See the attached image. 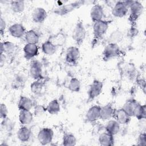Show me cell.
<instances>
[{"label":"cell","instance_id":"obj_1","mask_svg":"<svg viewBox=\"0 0 146 146\" xmlns=\"http://www.w3.org/2000/svg\"><path fill=\"white\" fill-rule=\"evenodd\" d=\"M144 10L143 5L137 1H131L129 5V15L128 20L132 26L136 25V21L141 15Z\"/></svg>","mask_w":146,"mask_h":146},{"label":"cell","instance_id":"obj_2","mask_svg":"<svg viewBox=\"0 0 146 146\" xmlns=\"http://www.w3.org/2000/svg\"><path fill=\"white\" fill-rule=\"evenodd\" d=\"M110 23V21L101 20L94 23L93 25V41L92 44L94 45V43L98 42L100 39L103 38V36L106 33L109 24Z\"/></svg>","mask_w":146,"mask_h":146},{"label":"cell","instance_id":"obj_3","mask_svg":"<svg viewBox=\"0 0 146 146\" xmlns=\"http://www.w3.org/2000/svg\"><path fill=\"white\" fill-rule=\"evenodd\" d=\"M86 36V30L82 21H78L72 33V38L76 46H80Z\"/></svg>","mask_w":146,"mask_h":146},{"label":"cell","instance_id":"obj_4","mask_svg":"<svg viewBox=\"0 0 146 146\" xmlns=\"http://www.w3.org/2000/svg\"><path fill=\"white\" fill-rule=\"evenodd\" d=\"M84 1H76L69 3L60 5L54 10V13L58 15L63 16L67 15L76 9L80 7L85 3Z\"/></svg>","mask_w":146,"mask_h":146},{"label":"cell","instance_id":"obj_5","mask_svg":"<svg viewBox=\"0 0 146 146\" xmlns=\"http://www.w3.org/2000/svg\"><path fill=\"white\" fill-rule=\"evenodd\" d=\"M121 50L116 43H109L104 47L103 51V58L104 60H108L119 56Z\"/></svg>","mask_w":146,"mask_h":146},{"label":"cell","instance_id":"obj_6","mask_svg":"<svg viewBox=\"0 0 146 146\" xmlns=\"http://www.w3.org/2000/svg\"><path fill=\"white\" fill-rule=\"evenodd\" d=\"M130 1H131L117 2L112 7V15L117 18H122L125 16L129 11Z\"/></svg>","mask_w":146,"mask_h":146},{"label":"cell","instance_id":"obj_7","mask_svg":"<svg viewBox=\"0 0 146 146\" xmlns=\"http://www.w3.org/2000/svg\"><path fill=\"white\" fill-rule=\"evenodd\" d=\"M103 88V83L99 80H94L88 90V100L92 101L98 97L101 93Z\"/></svg>","mask_w":146,"mask_h":146},{"label":"cell","instance_id":"obj_8","mask_svg":"<svg viewBox=\"0 0 146 146\" xmlns=\"http://www.w3.org/2000/svg\"><path fill=\"white\" fill-rule=\"evenodd\" d=\"M54 137V131L50 128H43L38 132L37 138L39 143L43 145L50 144Z\"/></svg>","mask_w":146,"mask_h":146},{"label":"cell","instance_id":"obj_9","mask_svg":"<svg viewBox=\"0 0 146 146\" xmlns=\"http://www.w3.org/2000/svg\"><path fill=\"white\" fill-rule=\"evenodd\" d=\"M80 56V53L79 48L76 46H70L66 50L65 59L68 64L74 66L77 63Z\"/></svg>","mask_w":146,"mask_h":146},{"label":"cell","instance_id":"obj_10","mask_svg":"<svg viewBox=\"0 0 146 146\" xmlns=\"http://www.w3.org/2000/svg\"><path fill=\"white\" fill-rule=\"evenodd\" d=\"M29 74L30 76L36 80H42L43 79L42 67L40 63L38 60H33L30 66Z\"/></svg>","mask_w":146,"mask_h":146},{"label":"cell","instance_id":"obj_11","mask_svg":"<svg viewBox=\"0 0 146 146\" xmlns=\"http://www.w3.org/2000/svg\"><path fill=\"white\" fill-rule=\"evenodd\" d=\"M8 31L10 35L15 38H21L25 36L26 32L24 26L19 23H15L10 26Z\"/></svg>","mask_w":146,"mask_h":146},{"label":"cell","instance_id":"obj_12","mask_svg":"<svg viewBox=\"0 0 146 146\" xmlns=\"http://www.w3.org/2000/svg\"><path fill=\"white\" fill-rule=\"evenodd\" d=\"M104 14L103 7L99 4L94 5L91 9L90 18L94 23L103 20Z\"/></svg>","mask_w":146,"mask_h":146},{"label":"cell","instance_id":"obj_13","mask_svg":"<svg viewBox=\"0 0 146 146\" xmlns=\"http://www.w3.org/2000/svg\"><path fill=\"white\" fill-rule=\"evenodd\" d=\"M113 117L120 124H127L131 120V116L122 108L115 109L114 114Z\"/></svg>","mask_w":146,"mask_h":146},{"label":"cell","instance_id":"obj_14","mask_svg":"<svg viewBox=\"0 0 146 146\" xmlns=\"http://www.w3.org/2000/svg\"><path fill=\"white\" fill-rule=\"evenodd\" d=\"M115 109L113 108L111 103H108L103 106L100 107V119L103 120H109L113 117Z\"/></svg>","mask_w":146,"mask_h":146},{"label":"cell","instance_id":"obj_15","mask_svg":"<svg viewBox=\"0 0 146 146\" xmlns=\"http://www.w3.org/2000/svg\"><path fill=\"white\" fill-rule=\"evenodd\" d=\"M47 17V13L46 10L40 7L35 8L32 13L33 21L37 23H43Z\"/></svg>","mask_w":146,"mask_h":146},{"label":"cell","instance_id":"obj_16","mask_svg":"<svg viewBox=\"0 0 146 146\" xmlns=\"http://www.w3.org/2000/svg\"><path fill=\"white\" fill-rule=\"evenodd\" d=\"M25 57L27 59H30L37 56L39 53V48L36 44L26 43L23 48Z\"/></svg>","mask_w":146,"mask_h":146},{"label":"cell","instance_id":"obj_17","mask_svg":"<svg viewBox=\"0 0 146 146\" xmlns=\"http://www.w3.org/2000/svg\"><path fill=\"white\" fill-rule=\"evenodd\" d=\"M31 135L32 132L31 129L26 125L22 126L17 132L18 139L23 143L29 141L31 137Z\"/></svg>","mask_w":146,"mask_h":146},{"label":"cell","instance_id":"obj_18","mask_svg":"<svg viewBox=\"0 0 146 146\" xmlns=\"http://www.w3.org/2000/svg\"><path fill=\"white\" fill-rule=\"evenodd\" d=\"M100 107L97 105L91 107L86 115V119L89 122H94L100 118Z\"/></svg>","mask_w":146,"mask_h":146},{"label":"cell","instance_id":"obj_19","mask_svg":"<svg viewBox=\"0 0 146 146\" xmlns=\"http://www.w3.org/2000/svg\"><path fill=\"white\" fill-rule=\"evenodd\" d=\"M57 47L58 46L50 39L44 41L41 46L42 52L48 55H52L55 54L57 50Z\"/></svg>","mask_w":146,"mask_h":146},{"label":"cell","instance_id":"obj_20","mask_svg":"<svg viewBox=\"0 0 146 146\" xmlns=\"http://www.w3.org/2000/svg\"><path fill=\"white\" fill-rule=\"evenodd\" d=\"M17 48L16 45L10 41L2 42L1 43V54L10 55L14 54Z\"/></svg>","mask_w":146,"mask_h":146},{"label":"cell","instance_id":"obj_21","mask_svg":"<svg viewBox=\"0 0 146 146\" xmlns=\"http://www.w3.org/2000/svg\"><path fill=\"white\" fill-rule=\"evenodd\" d=\"M139 102L133 99H131L127 100L123 104L122 108L131 116H134L135 110L139 104Z\"/></svg>","mask_w":146,"mask_h":146},{"label":"cell","instance_id":"obj_22","mask_svg":"<svg viewBox=\"0 0 146 146\" xmlns=\"http://www.w3.org/2000/svg\"><path fill=\"white\" fill-rule=\"evenodd\" d=\"M98 141L101 145L112 146L114 144V137L113 135L106 131L99 135Z\"/></svg>","mask_w":146,"mask_h":146},{"label":"cell","instance_id":"obj_23","mask_svg":"<svg viewBox=\"0 0 146 146\" xmlns=\"http://www.w3.org/2000/svg\"><path fill=\"white\" fill-rule=\"evenodd\" d=\"M33 102L32 99L25 96H21L19 98L18 103V108L19 110H29L33 107Z\"/></svg>","mask_w":146,"mask_h":146},{"label":"cell","instance_id":"obj_24","mask_svg":"<svg viewBox=\"0 0 146 146\" xmlns=\"http://www.w3.org/2000/svg\"><path fill=\"white\" fill-rule=\"evenodd\" d=\"M33 119V115L29 110H20L19 113V120L23 125L30 124Z\"/></svg>","mask_w":146,"mask_h":146},{"label":"cell","instance_id":"obj_25","mask_svg":"<svg viewBox=\"0 0 146 146\" xmlns=\"http://www.w3.org/2000/svg\"><path fill=\"white\" fill-rule=\"evenodd\" d=\"M120 128V124L115 119L108 120L105 127L106 131L113 136H115L119 132Z\"/></svg>","mask_w":146,"mask_h":146},{"label":"cell","instance_id":"obj_26","mask_svg":"<svg viewBox=\"0 0 146 146\" xmlns=\"http://www.w3.org/2000/svg\"><path fill=\"white\" fill-rule=\"evenodd\" d=\"M25 39L27 43L36 44L39 40V35L35 30H29L26 32Z\"/></svg>","mask_w":146,"mask_h":146},{"label":"cell","instance_id":"obj_27","mask_svg":"<svg viewBox=\"0 0 146 146\" xmlns=\"http://www.w3.org/2000/svg\"><path fill=\"white\" fill-rule=\"evenodd\" d=\"M44 83L42 80H36L30 85V90L31 92L35 95H40L43 91Z\"/></svg>","mask_w":146,"mask_h":146},{"label":"cell","instance_id":"obj_28","mask_svg":"<svg viewBox=\"0 0 146 146\" xmlns=\"http://www.w3.org/2000/svg\"><path fill=\"white\" fill-rule=\"evenodd\" d=\"M60 110V104L58 100L56 99L52 100L47 104L46 107V111L51 115H55L59 112Z\"/></svg>","mask_w":146,"mask_h":146},{"label":"cell","instance_id":"obj_29","mask_svg":"<svg viewBox=\"0 0 146 146\" xmlns=\"http://www.w3.org/2000/svg\"><path fill=\"white\" fill-rule=\"evenodd\" d=\"M25 3L24 1H10V9L15 13H21L25 10Z\"/></svg>","mask_w":146,"mask_h":146},{"label":"cell","instance_id":"obj_30","mask_svg":"<svg viewBox=\"0 0 146 146\" xmlns=\"http://www.w3.org/2000/svg\"><path fill=\"white\" fill-rule=\"evenodd\" d=\"M139 120H145L146 117V106L145 104H141L139 103L137 105L135 113L134 116Z\"/></svg>","mask_w":146,"mask_h":146},{"label":"cell","instance_id":"obj_31","mask_svg":"<svg viewBox=\"0 0 146 146\" xmlns=\"http://www.w3.org/2000/svg\"><path fill=\"white\" fill-rule=\"evenodd\" d=\"M26 81V78L24 75L17 74L13 78L12 86L14 88H19L24 86Z\"/></svg>","mask_w":146,"mask_h":146},{"label":"cell","instance_id":"obj_32","mask_svg":"<svg viewBox=\"0 0 146 146\" xmlns=\"http://www.w3.org/2000/svg\"><path fill=\"white\" fill-rule=\"evenodd\" d=\"M76 144V139L71 133H66L63 135L62 145L65 146H73Z\"/></svg>","mask_w":146,"mask_h":146},{"label":"cell","instance_id":"obj_33","mask_svg":"<svg viewBox=\"0 0 146 146\" xmlns=\"http://www.w3.org/2000/svg\"><path fill=\"white\" fill-rule=\"evenodd\" d=\"M80 88L81 84L78 79L76 78H72L70 79L68 84V88L70 91L78 92L80 90Z\"/></svg>","mask_w":146,"mask_h":146},{"label":"cell","instance_id":"obj_34","mask_svg":"<svg viewBox=\"0 0 146 146\" xmlns=\"http://www.w3.org/2000/svg\"><path fill=\"white\" fill-rule=\"evenodd\" d=\"M123 38V34L121 31L119 30H116L113 31L108 38V43H113L117 44V42H119L122 40Z\"/></svg>","mask_w":146,"mask_h":146},{"label":"cell","instance_id":"obj_35","mask_svg":"<svg viewBox=\"0 0 146 146\" xmlns=\"http://www.w3.org/2000/svg\"><path fill=\"white\" fill-rule=\"evenodd\" d=\"M1 126L4 130L7 131L8 132H10L11 131H12L13 128V122L8 117L2 119Z\"/></svg>","mask_w":146,"mask_h":146},{"label":"cell","instance_id":"obj_36","mask_svg":"<svg viewBox=\"0 0 146 146\" xmlns=\"http://www.w3.org/2000/svg\"><path fill=\"white\" fill-rule=\"evenodd\" d=\"M8 109L4 103H1L0 106V117L2 119L7 117L8 115Z\"/></svg>","mask_w":146,"mask_h":146},{"label":"cell","instance_id":"obj_37","mask_svg":"<svg viewBox=\"0 0 146 146\" xmlns=\"http://www.w3.org/2000/svg\"><path fill=\"white\" fill-rule=\"evenodd\" d=\"M137 145H146V135L145 132H141L137 138Z\"/></svg>","mask_w":146,"mask_h":146},{"label":"cell","instance_id":"obj_38","mask_svg":"<svg viewBox=\"0 0 146 146\" xmlns=\"http://www.w3.org/2000/svg\"><path fill=\"white\" fill-rule=\"evenodd\" d=\"M46 111V107L44 108L42 106H36L35 108V115H42L44 111Z\"/></svg>","mask_w":146,"mask_h":146},{"label":"cell","instance_id":"obj_39","mask_svg":"<svg viewBox=\"0 0 146 146\" xmlns=\"http://www.w3.org/2000/svg\"><path fill=\"white\" fill-rule=\"evenodd\" d=\"M6 23L5 20L2 17H1V19H0V31H1V34L2 35L6 29Z\"/></svg>","mask_w":146,"mask_h":146},{"label":"cell","instance_id":"obj_40","mask_svg":"<svg viewBox=\"0 0 146 146\" xmlns=\"http://www.w3.org/2000/svg\"><path fill=\"white\" fill-rule=\"evenodd\" d=\"M138 33V30L135 28V26H132L128 31V34L131 37H133L136 36Z\"/></svg>","mask_w":146,"mask_h":146},{"label":"cell","instance_id":"obj_41","mask_svg":"<svg viewBox=\"0 0 146 146\" xmlns=\"http://www.w3.org/2000/svg\"><path fill=\"white\" fill-rule=\"evenodd\" d=\"M6 60V56L4 54H1V57H0V64L1 66L2 67L3 65L5 64V62Z\"/></svg>","mask_w":146,"mask_h":146}]
</instances>
